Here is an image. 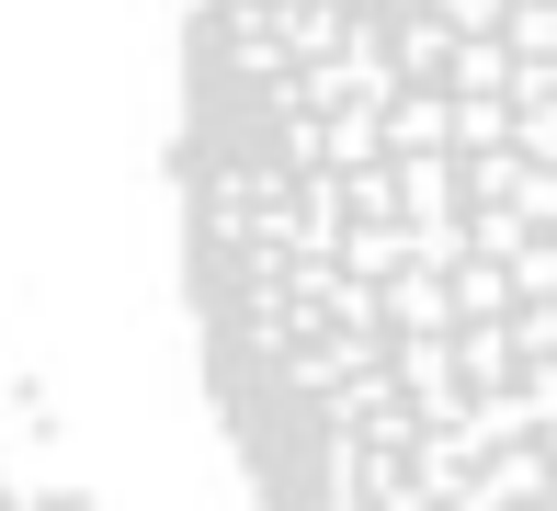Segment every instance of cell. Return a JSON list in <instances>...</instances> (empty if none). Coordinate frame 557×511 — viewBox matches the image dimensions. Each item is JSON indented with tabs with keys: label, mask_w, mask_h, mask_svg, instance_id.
Segmentation results:
<instances>
[{
	"label": "cell",
	"mask_w": 557,
	"mask_h": 511,
	"mask_svg": "<svg viewBox=\"0 0 557 511\" xmlns=\"http://www.w3.org/2000/svg\"><path fill=\"white\" fill-rule=\"evenodd\" d=\"M171 216L262 511H557V0H194Z\"/></svg>",
	"instance_id": "6da1fadb"
}]
</instances>
